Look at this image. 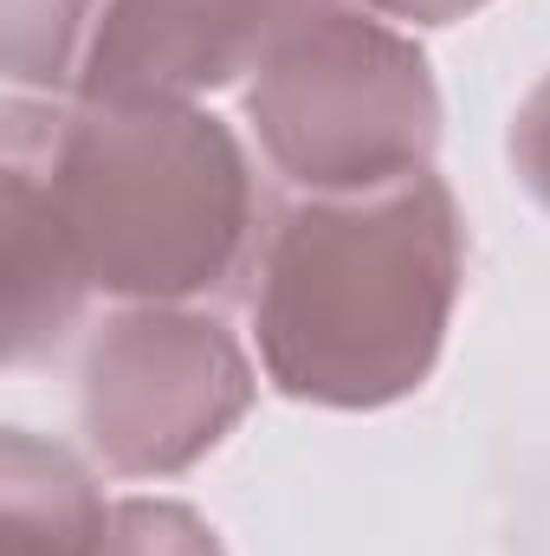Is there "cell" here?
I'll return each instance as SVG.
<instances>
[{
  "instance_id": "obj_1",
  "label": "cell",
  "mask_w": 550,
  "mask_h": 556,
  "mask_svg": "<svg viewBox=\"0 0 550 556\" xmlns=\"http://www.w3.org/2000/svg\"><path fill=\"white\" fill-rule=\"evenodd\" d=\"M466 273L453 188L421 168L370 194H298L253 260V343L278 395L311 408H389L447 343Z\"/></svg>"
},
{
  "instance_id": "obj_2",
  "label": "cell",
  "mask_w": 550,
  "mask_h": 556,
  "mask_svg": "<svg viewBox=\"0 0 550 556\" xmlns=\"http://www.w3.org/2000/svg\"><path fill=\"white\" fill-rule=\"evenodd\" d=\"M7 142L39 162L91 291L124 304H195L253 278L266 201L240 137L214 111L78 98L46 130H26L13 104Z\"/></svg>"
},
{
  "instance_id": "obj_3",
  "label": "cell",
  "mask_w": 550,
  "mask_h": 556,
  "mask_svg": "<svg viewBox=\"0 0 550 556\" xmlns=\"http://www.w3.org/2000/svg\"><path fill=\"white\" fill-rule=\"evenodd\" d=\"M247 124L298 194H370L434 168L440 91L409 33L337 0L278 33L247 85Z\"/></svg>"
},
{
  "instance_id": "obj_4",
  "label": "cell",
  "mask_w": 550,
  "mask_h": 556,
  "mask_svg": "<svg viewBox=\"0 0 550 556\" xmlns=\"http://www.w3.org/2000/svg\"><path fill=\"white\" fill-rule=\"evenodd\" d=\"M253 356L195 304H124L85 343L78 427L117 479H168L208 459L253 408Z\"/></svg>"
},
{
  "instance_id": "obj_5",
  "label": "cell",
  "mask_w": 550,
  "mask_h": 556,
  "mask_svg": "<svg viewBox=\"0 0 550 556\" xmlns=\"http://www.w3.org/2000/svg\"><path fill=\"white\" fill-rule=\"evenodd\" d=\"M337 0H104L85 46V104H201L260 72L285 26Z\"/></svg>"
},
{
  "instance_id": "obj_6",
  "label": "cell",
  "mask_w": 550,
  "mask_h": 556,
  "mask_svg": "<svg viewBox=\"0 0 550 556\" xmlns=\"http://www.w3.org/2000/svg\"><path fill=\"white\" fill-rule=\"evenodd\" d=\"M0 278H7V369H26L52 356L78 317L91 285L78 273V253L59 227L52 188L26 149L7 142V181H0Z\"/></svg>"
},
{
  "instance_id": "obj_7",
  "label": "cell",
  "mask_w": 550,
  "mask_h": 556,
  "mask_svg": "<svg viewBox=\"0 0 550 556\" xmlns=\"http://www.w3.org/2000/svg\"><path fill=\"white\" fill-rule=\"evenodd\" d=\"M111 511L78 453L26 427L0 433V556H104Z\"/></svg>"
},
{
  "instance_id": "obj_8",
  "label": "cell",
  "mask_w": 550,
  "mask_h": 556,
  "mask_svg": "<svg viewBox=\"0 0 550 556\" xmlns=\"http://www.w3.org/2000/svg\"><path fill=\"white\" fill-rule=\"evenodd\" d=\"M104 0H0V65L20 91H78Z\"/></svg>"
},
{
  "instance_id": "obj_9",
  "label": "cell",
  "mask_w": 550,
  "mask_h": 556,
  "mask_svg": "<svg viewBox=\"0 0 550 556\" xmlns=\"http://www.w3.org/2000/svg\"><path fill=\"white\" fill-rule=\"evenodd\" d=\"M512 175H518V188L538 201L550 214V72L532 85V98L518 104V117H512Z\"/></svg>"
},
{
  "instance_id": "obj_10",
  "label": "cell",
  "mask_w": 550,
  "mask_h": 556,
  "mask_svg": "<svg viewBox=\"0 0 550 556\" xmlns=\"http://www.w3.org/2000/svg\"><path fill=\"white\" fill-rule=\"evenodd\" d=\"M350 7H363L376 20H409V26H453V20L479 13L486 0H350Z\"/></svg>"
}]
</instances>
